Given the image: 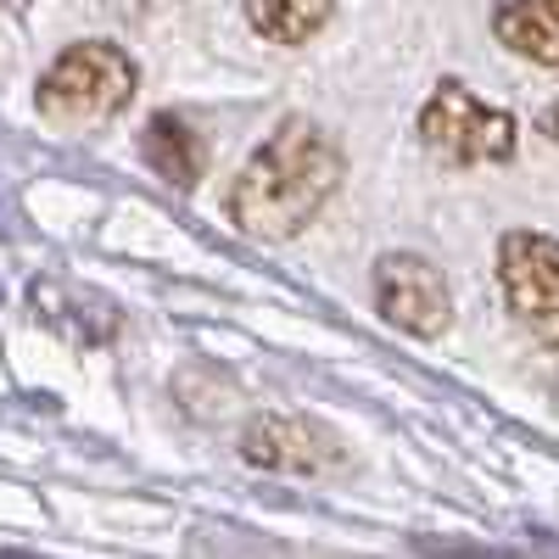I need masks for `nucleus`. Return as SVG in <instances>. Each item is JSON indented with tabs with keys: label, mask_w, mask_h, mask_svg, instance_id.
<instances>
[{
	"label": "nucleus",
	"mask_w": 559,
	"mask_h": 559,
	"mask_svg": "<svg viewBox=\"0 0 559 559\" xmlns=\"http://www.w3.org/2000/svg\"><path fill=\"white\" fill-rule=\"evenodd\" d=\"M347 157L313 118H280L274 134L229 179L224 207L252 241H292L342 191Z\"/></svg>",
	"instance_id": "obj_1"
},
{
	"label": "nucleus",
	"mask_w": 559,
	"mask_h": 559,
	"mask_svg": "<svg viewBox=\"0 0 559 559\" xmlns=\"http://www.w3.org/2000/svg\"><path fill=\"white\" fill-rule=\"evenodd\" d=\"M134 90H140V68L123 45L79 39L45 68V79L34 90V107L51 129L84 134V129H102L107 118H118L134 102Z\"/></svg>",
	"instance_id": "obj_2"
},
{
	"label": "nucleus",
	"mask_w": 559,
	"mask_h": 559,
	"mask_svg": "<svg viewBox=\"0 0 559 559\" xmlns=\"http://www.w3.org/2000/svg\"><path fill=\"white\" fill-rule=\"evenodd\" d=\"M419 140L426 152L442 157L448 168H481V163H509L515 157V118L503 107L481 102L471 84L459 79H437L431 102L419 107Z\"/></svg>",
	"instance_id": "obj_3"
},
{
	"label": "nucleus",
	"mask_w": 559,
	"mask_h": 559,
	"mask_svg": "<svg viewBox=\"0 0 559 559\" xmlns=\"http://www.w3.org/2000/svg\"><path fill=\"white\" fill-rule=\"evenodd\" d=\"M498 286L521 331L559 347V241L543 229H509L498 241Z\"/></svg>",
	"instance_id": "obj_4"
},
{
	"label": "nucleus",
	"mask_w": 559,
	"mask_h": 559,
	"mask_svg": "<svg viewBox=\"0 0 559 559\" xmlns=\"http://www.w3.org/2000/svg\"><path fill=\"white\" fill-rule=\"evenodd\" d=\"M376 308H381L386 324H397L403 336L437 342L453 324L448 274L431 258H419V252H386L376 263Z\"/></svg>",
	"instance_id": "obj_5"
},
{
	"label": "nucleus",
	"mask_w": 559,
	"mask_h": 559,
	"mask_svg": "<svg viewBox=\"0 0 559 559\" xmlns=\"http://www.w3.org/2000/svg\"><path fill=\"white\" fill-rule=\"evenodd\" d=\"M241 459L258 471H292V476H319L342 464V448L324 437V426L297 414H258L241 431Z\"/></svg>",
	"instance_id": "obj_6"
},
{
	"label": "nucleus",
	"mask_w": 559,
	"mask_h": 559,
	"mask_svg": "<svg viewBox=\"0 0 559 559\" xmlns=\"http://www.w3.org/2000/svg\"><path fill=\"white\" fill-rule=\"evenodd\" d=\"M492 34L503 51L537 68H559V0H503L492 12Z\"/></svg>",
	"instance_id": "obj_7"
},
{
	"label": "nucleus",
	"mask_w": 559,
	"mask_h": 559,
	"mask_svg": "<svg viewBox=\"0 0 559 559\" xmlns=\"http://www.w3.org/2000/svg\"><path fill=\"white\" fill-rule=\"evenodd\" d=\"M140 152H146V163L168 185H179V191H191V185L202 179V168H207V140L185 123L179 112H157L146 123V134H140Z\"/></svg>",
	"instance_id": "obj_8"
},
{
	"label": "nucleus",
	"mask_w": 559,
	"mask_h": 559,
	"mask_svg": "<svg viewBox=\"0 0 559 559\" xmlns=\"http://www.w3.org/2000/svg\"><path fill=\"white\" fill-rule=\"evenodd\" d=\"M336 17V0H247V23L274 45H308Z\"/></svg>",
	"instance_id": "obj_9"
},
{
	"label": "nucleus",
	"mask_w": 559,
	"mask_h": 559,
	"mask_svg": "<svg viewBox=\"0 0 559 559\" xmlns=\"http://www.w3.org/2000/svg\"><path fill=\"white\" fill-rule=\"evenodd\" d=\"M543 134H548V140H559V96L543 107Z\"/></svg>",
	"instance_id": "obj_10"
}]
</instances>
